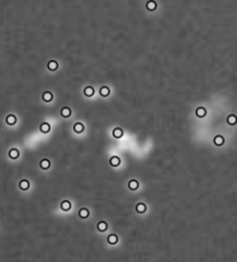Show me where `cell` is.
<instances>
[{"instance_id": "1", "label": "cell", "mask_w": 237, "mask_h": 262, "mask_svg": "<svg viewBox=\"0 0 237 262\" xmlns=\"http://www.w3.org/2000/svg\"><path fill=\"white\" fill-rule=\"evenodd\" d=\"M109 163H110V165H112V166L116 167V166H118L120 164V158H119V157H117V156H113V157H110Z\"/></svg>"}, {"instance_id": "16", "label": "cell", "mask_w": 237, "mask_h": 262, "mask_svg": "<svg viewBox=\"0 0 237 262\" xmlns=\"http://www.w3.org/2000/svg\"><path fill=\"white\" fill-rule=\"evenodd\" d=\"M138 187H139V182L137 181V180H130L129 181V188H130L131 190L138 189Z\"/></svg>"}, {"instance_id": "3", "label": "cell", "mask_w": 237, "mask_h": 262, "mask_svg": "<svg viewBox=\"0 0 237 262\" xmlns=\"http://www.w3.org/2000/svg\"><path fill=\"white\" fill-rule=\"evenodd\" d=\"M47 67H48V69L50 71H55V70H57V68H58V64H57V61H55V60H50L48 62V65H47Z\"/></svg>"}, {"instance_id": "9", "label": "cell", "mask_w": 237, "mask_h": 262, "mask_svg": "<svg viewBox=\"0 0 237 262\" xmlns=\"http://www.w3.org/2000/svg\"><path fill=\"white\" fill-rule=\"evenodd\" d=\"M224 143V138L222 137V135H216V137L214 138V144L215 145H222Z\"/></svg>"}, {"instance_id": "22", "label": "cell", "mask_w": 237, "mask_h": 262, "mask_svg": "<svg viewBox=\"0 0 237 262\" xmlns=\"http://www.w3.org/2000/svg\"><path fill=\"white\" fill-rule=\"evenodd\" d=\"M49 166H50V163H49V161L48 160H43L40 162V167L43 169H47V168H49Z\"/></svg>"}, {"instance_id": "15", "label": "cell", "mask_w": 237, "mask_h": 262, "mask_svg": "<svg viewBox=\"0 0 237 262\" xmlns=\"http://www.w3.org/2000/svg\"><path fill=\"white\" fill-rule=\"evenodd\" d=\"M97 228H98V230H101V232H105V230L107 229V223L106 222H99L98 224H97Z\"/></svg>"}, {"instance_id": "4", "label": "cell", "mask_w": 237, "mask_h": 262, "mask_svg": "<svg viewBox=\"0 0 237 262\" xmlns=\"http://www.w3.org/2000/svg\"><path fill=\"white\" fill-rule=\"evenodd\" d=\"M107 242L109 243V244H112V245H114V244H116L118 242V237L116 236L115 234H110L109 236H108V238H107Z\"/></svg>"}, {"instance_id": "19", "label": "cell", "mask_w": 237, "mask_h": 262, "mask_svg": "<svg viewBox=\"0 0 237 262\" xmlns=\"http://www.w3.org/2000/svg\"><path fill=\"white\" fill-rule=\"evenodd\" d=\"M60 114H61V116H64V117H69V116H70V114H71V111H70V108L65 107V108H62V109H61Z\"/></svg>"}, {"instance_id": "13", "label": "cell", "mask_w": 237, "mask_h": 262, "mask_svg": "<svg viewBox=\"0 0 237 262\" xmlns=\"http://www.w3.org/2000/svg\"><path fill=\"white\" fill-rule=\"evenodd\" d=\"M83 129H84L83 125H82V123H80V122L76 123V125H75V127H73V130H75L77 133H81L82 131H83Z\"/></svg>"}, {"instance_id": "7", "label": "cell", "mask_w": 237, "mask_h": 262, "mask_svg": "<svg viewBox=\"0 0 237 262\" xmlns=\"http://www.w3.org/2000/svg\"><path fill=\"white\" fill-rule=\"evenodd\" d=\"M109 88L107 87V86H102L101 87V90H99V94H101L102 96H104V97H106V96H108L109 95Z\"/></svg>"}, {"instance_id": "8", "label": "cell", "mask_w": 237, "mask_h": 262, "mask_svg": "<svg viewBox=\"0 0 237 262\" xmlns=\"http://www.w3.org/2000/svg\"><path fill=\"white\" fill-rule=\"evenodd\" d=\"M60 206H61V209L64 210V211H69L70 210V208H71V203L69 202V201H62V203L60 204Z\"/></svg>"}, {"instance_id": "23", "label": "cell", "mask_w": 237, "mask_h": 262, "mask_svg": "<svg viewBox=\"0 0 237 262\" xmlns=\"http://www.w3.org/2000/svg\"><path fill=\"white\" fill-rule=\"evenodd\" d=\"M227 122L229 125H235L236 123V117L234 116V115H231V116L227 117Z\"/></svg>"}, {"instance_id": "18", "label": "cell", "mask_w": 237, "mask_h": 262, "mask_svg": "<svg viewBox=\"0 0 237 262\" xmlns=\"http://www.w3.org/2000/svg\"><path fill=\"white\" fill-rule=\"evenodd\" d=\"M15 122H17V118H15V116H13V115H9V116L7 117V123L8 125H14Z\"/></svg>"}, {"instance_id": "14", "label": "cell", "mask_w": 237, "mask_h": 262, "mask_svg": "<svg viewBox=\"0 0 237 262\" xmlns=\"http://www.w3.org/2000/svg\"><path fill=\"white\" fill-rule=\"evenodd\" d=\"M29 187H30V182L28 180H21V182H20V188H21V189H22V190H28Z\"/></svg>"}, {"instance_id": "21", "label": "cell", "mask_w": 237, "mask_h": 262, "mask_svg": "<svg viewBox=\"0 0 237 262\" xmlns=\"http://www.w3.org/2000/svg\"><path fill=\"white\" fill-rule=\"evenodd\" d=\"M43 99H44L45 102H50L51 99H52V94L50 92H45L43 94Z\"/></svg>"}, {"instance_id": "2", "label": "cell", "mask_w": 237, "mask_h": 262, "mask_svg": "<svg viewBox=\"0 0 237 262\" xmlns=\"http://www.w3.org/2000/svg\"><path fill=\"white\" fill-rule=\"evenodd\" d=\"M123 134H124L123 129H120V128H115V129L113 130V135H114L115 138H121Z\"/></svg>"}, {"instance_id": "20", "label": "cell", "mask_w": 237, "mask_h": 262, "mask_svg": "<svg viewBox=\"0 0 237 262\" xmlns=\"http://www.w3.org/2000/svg\"><path fill=\"white\" fill-rule=\"evenodd\" d=\"M89 214H90V213H89V210L87 209H81L80 210V212H79V215H80L82 218H85V217H87L89 216Z\"/></svg>"}, {"instance_id": "11", "label": "cell", "mask_w": 237, "mask_h": 262, "mask_svg": "<svg viewBox=\"0 0 237 262\" xmlns=\"http://www.w3.org/2000/svg\"><path fill=\"white\" fill-rule=\"evenodd\" d=\"M84 94H85V96L91 97V96L93 95V94H94V88H93V87H91V86L85 87V88H84Z\"/></svg>"}, {"instance_id": "10", "label": "cell", "mask_w": 237, "mask_h": 262, "mask_svg": "<svg viewBox=\"0 0 237 262\" xmlns=\"http://www.w3.org/2000/svg\"><path fill=\"white\" fill-rule=\"evenodd\" d=\"M146 9L149 10V11H154V10L156 9V2L155 1H149L146 3Z\"/></svg>"}, {"instance_id": "17", "label": "cell", "mask_w": 237, "mask_h": 262, "mask_svg": "<svg viewBox=\"0 0 237 262\" xmlns=\"http://www.w3.org/2000/svg\"><path fill=\"white\" fill-rule=\"evenodd\" d=\"M145 210H146V206H145L144 203H139V204H137V212H139V213H144Z\"/></svg>"}, {"instance_id": "6", "label": "cell", "mask_w": 237, "mask_h": 262, "mask_svg": "<svg viewBox=\"0 0 237 262\" xmlns=\"http://www.w3.org/2000/svg\"><path fill=\"white\" fill-rule=\"evenodd\" d=\"M19 151L17 150V149H12V150H10V152H9V156L11 157L12 160H15V158H18L19 157Z\"/></svg>"}, {"instance_id": "5", "label": "cell", "mask_w": 237, "mask_h": 262, "mask_svg": "<svg viewBox=\"0 0 237 262\" xmlns=\"http://www.w3.org/2000/svg\"><path fill=\"white\" fill-rule=\"evenodd\" d=\"M40 131L43 133H47V132H49V130H50V126L47 123V122H44V123H42L40 125Z\"/></svg>"}, {"instance_id": "12", "label": "cell", "mask_w": 237, "mask_h": 262, "mask_svg": "<svg viewBox=\"0 0 237 262\" xmlns=\"http://www.w3.org/2000/svg\"><path fill=\"white\" fill-rule=\"evenodd\" d=\"M196 114H197V116L198 117H204L205 116V114H207V112H205V109L203 108V107H199V108H197V111H196Z\"/></svg>"}]
</instances>
